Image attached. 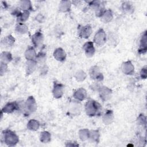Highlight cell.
Listing matches in <instances>:
<instances>
[{
  "label": "cell",
  "instance_id": "cell-20",
  "mask_svg": "<svg viewBox=\"0 0 147 147\" xmlns=\"http://www.w3.org/2000/svg\"><path fill=\"white\" fill-rule=\"evenodd\" d=\"M100 17L104 22L108 23L110 22L113 19V12L110 9L106 10L103 11Z\"/></svg>",
  "mask_w": 147,
  "mask_h": 147
},
{
  "label": "cell",
  "instance_id": "cell-18",
  "mask_svg": "<svg viewBox=\"0 0 147 147\" xmlns=\"http://www.w3.org/2000/svg\"><path fill=\"white\" fill-rule=\"evenodd\" d=\"M114 118V114L113 111L111 110H108L103 115V122L106 124H110L113 120Z\"/></svg>",
  "mask_w": 147,
  "mask_h": 147
},
{
  "label": "cell",
  "instance_id": "cell-26",
  "mask_svg": "<svg viewBox=\"0 0 147 147\" xmlns=\"http://www.w3.org/2000/svg\"><path fill=\"white\" fill-rule=\"evenodd\" d=\"M30 15V12L29 11H23L22 13H20L18 17V23H23L26 21Z\"/></svg>",
  "mask_w": 147,
  "mask_h": 147
},
{
  "label": "cell",
  "instance_id": "cell-31",
  "mask_svg": "<svg viewBox=\"0 0 147 147\" xmlns=\"http://www.w3.org/2000/svg\"><path fill=\"white\" fill-rule=\"evenodd\" d=\"M89 138H91L92 140L97 142L99 138V133L98 132V131L92 130L90 131Z\"/></svg>",
  "mask_w": 147,
  "mask_h": 147
},
{
  "label": "cell",
  "instance_id": "cell-6",
  "mask_svg": "<svg viewBox=\"0 0 147 147\" xmlns=\"http://www.w3.org/2000/svg\"><path fill=\"white\" fill-rule=\"evenodd\" d=\"M90 75L91 79L100 81L103 79L102 74L100 72V69L97 66H93L90 69Z\"/></svg>",
  "mask_w": 147,
  "mask_h": 147
},
{
  "label": "cell",
  "instance_id": "cell-29",
  "mask_svg": "<svg viewBox=\"0 0 147 147\" xmlns=\"http://www.w3.org/2000/svg\"><path fill=\"white\" fill-rule=\"evenodd\" d=\"M75 78L78 82H82L86 79V74L83 71L79 70L76 72Z\"/></svg>",
  "mask_w": 147,
  "mask_h": 147
},
{
  "label": "cell",
  "instance_id": "cell-1",
  "mask_svg": "<svg viewBox=\"0 0 147 147\" xmlns=\"http://www.w3.org/2000/svg\"><path fill=\"white\" fill-rule=\"evenodd\" d=\"M102 106L94 100H88L85 105V110L87 115L90 117L99 115L102 113Z\"/></svg>",
  "mask_w": 147,
  "mask_h": 147
},
{
  "label": "cell",
  "instance_id": "cell-24",
  "mask_svg": "<svg viewBox=\"0 0 147 147\" xmlns=\"http://www.w3.org/2000/svg\"><path fill=\"white\" fill-rule=\"evenodd\" d=\"M15 30L19 34H25L28 31V26L23 23H18L16 26Z\"/></svg>",
  "mask_w": 147,
  "mask_h": 147
},
{
  "label": "cell",
  "instance_id": "cell-5",
  "mask_svg": "<svg viewBox=\"0 0 147 147\" xmlns=\"http://www.w3.org/2000/svg\"><path fill=\"white\" fill-rule=\"evenodd\" d=\"M25 107L27 111L31 113H33L37 110V103L34 98L32 96H29L26 99L25 103Z\"/></svg>",
  "mask_w": 147,
  "mask_h": 147
},
{
  "label": "cell",
  "instance_id": "cell-2",
  "mask_svg": "<svg viewBox=\"0 0 147 147\" xmlns=\"http://www.w3.org/2000/svg\"><path fill=\"white\" fill-rule=\"evenodd\" d=\"M4 142L9 146H13L16 145L19 141L18 136L10 130H6L2 132Z\"/></svg>",
  "mask_w": 147,
  "mask_h": 147
},
{
  "label": "cell",
  "instance_id": "cell-22",
  "mask_svg": "<svg viewBox=\"0 0 147 147\" xmlns=\"http://www.w3.org/2000/svg\"><path fill=\"white\" fill-rule=\"evenodd\" d=\"M20 8L23 11H31L33 10V7L32 3L30 1H21L20 2Z\"/></svg>",
  "mask_w": 147,
  "mask_h": 147
},
{
  "label": "cell",
  "instance_id": "cell-27",
  "mask_svg": "<svg viewBox=\"0 0 147 147\" xmlns=\"http://www.w3.org/2000/svg\"><path fill=\"white\" fill-rule=\"evenodd\" d=\"M79 136L82 141H85L89 138L90 131L87 129H82L79 131Z\"/></svg>",
  "mask_w": 147,
  "mask_h": 147
},
{
  "label": "cell",
  "instance_id": "cell-11",
  "mask_svg": "<svg viewBox=\"0 0 147 147\" xmlns=\"http://www.w3.org/2000/svg\"><path fill=\"white\" fill-rule=\"evenodd\" d=\"M44 40V37L41 32H36L32 36V42L35 47H39L41 45Z\"/></svg>",
  "mask_w": 147,
  "mask_h": 147
},
{
  "label": "cell",
  "instance_id": "cell-35",
  "mask_svg": "<svg viewBox=\"0 0 147 147\" xmlns=\"http://www.w3.org/2000/svg\"><path fill=\"white\" fill-rule=\"evenodd\" d=\"M146 75H147L146 68V67H145L142 68L141 72H140V75L142 79H145L146 78Z\"/></svg>",
  "mask_w": 147,
  "mask_h": 147
},
{
  "label": "cell",
  "instance_id": "cell-14",
  "mask_svg": "<svg viewBox=\"0 0 147 147\" xmlns=\"http://www.w3.org/2000/svg\"><path fill=\"white\" fill-rule=\"evenodd\" d=\"M73 96L78 100L82 101L84 100L87 96V92L85 89L80 88L75 90L73 94Z\"/></svg>",
  "mask_w": 147,
  "mask_h": 147
},
{
  "label": "cell",
  "instance_id": "cell-8",
  "mask_svg": "<svg viewBox=\"0 0 147 147\" xmlns=\"http://www.w3.org/2000/svg\"><path fill=\"white\" fill-rule=\"evenodd\" d=\"M18 108V105L16 102H11L6 103L2 109L1 111L3 113L10 114L13 113Z\"/></svg>",
  "mask_w": 147,
  "mask_h": 147
},
{
  "label": "cell",
  "instance_id": "cell-9",
  "mask_svg": "<svg viewBox=\"0 0 147 147\" xmlns=\"http://www.w3.org/2000/svg\"><path fill=\"white\" fill-rule=\"evenodd\" d=\"M92 33V28L91 27L87 25L81 28H79L78 29V34L79 36L83 38H87L90 37Z\"/></svg>",
  "mask_w": 147,
  "mask_h": 147
},
{
  "label": "cell",
  "instance_id": "cell-15",
  "mask_svg": "<svg viewBox=\"0 0 147 147\" xmlns=\"http://www.w3.org/2000/svg\"><path fill=\"white\" fill-rule=\"evenodd\" d=\"M147 40H146V31L144 32L140 40V47L138 49V52L140 53H145L146 52L147 49Z\"/></svg>",
  "mask_w": 147,
  "mask_h": 147
},
{
  "label": "cell",
  "instance_id": "cell-30",
  "mask_svg": "<svg viewBox=\"0 0 147 147\" xmlns=\"http://www.w3.org/2000/svg\"><path fill=\"white\" fill-rule=\"evenodd\" d=\"M46 59H47L46 54L44 52H40L36 55L35 60L37 61V63H42L45 61Z\"/></svg>",
  "mask_w": 147,
  "mask_h": 147
},
{
  "label": "cell",
  "instance_id": "cell-17",
  "mask_svg": "<svg viewBox=\"0 0 147 147\" xmlns=\"http://www.w3.org/2000/svg\"><path fill=\"white\" fill-rule=\"evenodd\" d=\"M36 52L33 47H29L25 52V57L27 60H35L36 57Z\"/></svg>",
  "mask_w": 147,
  "mask_h": 147
},
{
  "label": "cell",
  "instance_id": "cell-21",
  "mask_svg": "<svg viewBox=\"0 0 147 147\" xmlns=\"http://www.w3.org/2000/svg\"><path fill=\"white\" fill-rule=\"evenodd\" d=\"M14 38L11 35H8L3 38L1 44L4 47H11L14 44Z\"/></svg>",
  "mask_w": 147,
  "mask_h": 147
},
{
  "label": "cell",
  "instance_id": "cell-3",
  "mask_svg": "<svg viewBox=\"0 0 147 147\" xmlns=\"http://www.w3.org/2000/svg\"><path fill=\"white\" fill-rule=\"evenodd\" d=\"M94 42L98 45H103L106 41V34L103 29H99L95 34L93 40Z\"/></svg>",
  "mask_w": 147,
  "mask_h": 147
},
{
  "label": "cell",
  "instance_id": "cell-19",
  "mask_svg": "<svg viewBox=\"0 0 147 147\" xmlns=\"http://www.w3.org/2000/svg\"><path fill=\"white\" fill-rule=\"evenodd\" d=\"M71 5L70 1H61L59 3V10L62 12H67L69 11Z\"/></svg>",
  "mask_w": 147,
  "mask_h": 147
},
{
  "label": "cell",
  "instance_id": "cell-4",
  "mask_svg": "<svg viewBox=\"0 0 147 147\" xmlns=\"http://www.w3.org/2000/svg\"><path fill=\"white\" fill-rule=\"evenodd\" d=\"M64 87L63 84L58 83H55L52 89V94L55 98H60L64 94Z\"/></svg>",
  "mask_w": 147,
  "mask_h": 147
},
{
  "label": "cell",
  "instance_id": "cell-16",
  "mask_svg": "<svg viewBox=\"0 0 147 147\" xmlns=\"http://www.w3.org/2000/svg\"><path fill=\"white\" fill-rule=\"evenodd\" d=\"M37 61L36 60H27L26 67V72L27 75L31 74L36 69L37 67Z\"/></svg>",
  "mask_w": 147,
  "mask_h": 147
},
{
  "label": "cell",
  "instance_id": "cell-25",
  "mask_svg": "<svg viewBox=\"0 0 147 147\" xmlns=\"http://www.w3.org/2000/svg\"><path fill=\"white\" fill-rule=\"evenodd\" d=\"M12 59V55L9 52H3L1 54V61L7 64L9 62L11 61Z\"/></svg>",
  "mask_w": 147,
  "mask_h": 147
},
{
  "label": "cell",
  "instance_id": "cell-33",
  "mask_svg": "<svg viewBox=\"0 0 147 147\" xmlns=\"http://www.w3.org/2000/svg\"><path fill=\"white\" fill-rule=\"evenodd\" d=\"M131 5L128 2H125L122 4V9L123 10L126 11H129L131 10Z\"/></svg>",
  "mask_w": 147,
  "mask_h": 147
},
{
  "label": "cell",
  "instance_id": "cell-28",
  "mask_svg": "<svg viewBox=\"0 0 147 147\" xmlns=\"http://www.w3.org/2000/svg\"><path fill=\"white\" fill-rule=\"evenodd\" d=\"M51 134L47 131H44L41 133L40 134V141L44 143L48 142L51 141Z\"/></svg>",
  "mask_w": 147,
  "mask_h": 147
},
{
  "label": "cell",
  "instance_id": "cell-32",
  "mask_svg": "<svg viewBox=\"0 0 147 147\" xmlns=\"http://www.w3.org/2000/svg\"><path fill=\"white\" fill-rule=\"evenodd\" d=\"M7 70V64L4 62L1 61V67H0V73L1 75L2 76Z\"/></svg>",
  "mask_w": 147,
  "mask_h": 147
},
{
  "label": "cell",
  "instance_id": "cell-13",
  "mask_svg": "<svg viewBox=\"0 0 147 147\" xmlns=\"http://www.w3.org/2000/svg\"><path fill=\"white\" fill-rule=\"evenodd\" d=\"M53 56L56 60L60 62H63L66 59V53L61 48H58L55 50Z\"/></svg>",
  "mask_w": 147,
  "mask_h": 147
},
{
  "label": "cell",
  "instance_id": "cell-12",
  "mask_svg": "<svg viewBox=\"0 0 147 147\" xmlns=\"http://www.w3.org/2000/svg\"><path fill=\"white\" fill-rule=\"evenodd\" d=\"M122 70L126 75H132L134 71V67L130 61H126L122 64Z\"/></svg>",
  "mask_w": 147,
  "mask_h": 147
},
{
  "label": "cell",
  "instance_id": "cell-10",
  "mask_svg": "<svg viewBox=\"0 0 147 147\" xmlns=\"http://www.w3.org/2000/svg\"><path fill=\"white\" fill-rule=\"evenodd\" d=\"M83 49L86 55L88 57H92L95 52V49L94 46V44L91 41L86 42L83 46Z\"/></svg>",
  "mask_w": 147,
  "mask_h": 147
},
{
  "label": "cell",
  "instance_id": "cell-23",
  "mask_svg": "<svg viewBox=\"0 0 147 147\" xmlns=\"http://www.w3.org/2000/svg\"><path fill=\"white\" fill-rule=\"evenodd\" d=\"M40 127V123L36 119H30L27 123V128L32 131H36Z\"/></svg>",
  "mask_w": 147,
  "mask_h": 147
},
{
  "label": "cell",
  "instance_id": "cell-34",
  "mask_svg": "<svg viewBox=\"0 0 147 147\" xmlns=\"http://www.w3.org/2000/svg\"><path fill=\"white\" fill-rule=\"evenodd\" d=\"M137 121L140 125H146V117L143 114H140L138 118Z\"/></svg>",
  "mask_w": 147,
  "mask_h": 147
},
{
  "label": "cell",
  "instance_id": "cell-7",
  "mask_svg": "<svg viewBox=\"0 0 147 147\" xmlns=\"http://www.w3.org/2000/svg\"><path fill=\"white\" fill-rule=\"evenodd\" d=\"M99 95L101 99L103 101H107L111 98L112 91L107 87H102L99 89Z\"/></svg>",
  "mask_w": 147,
  "mask_h": 147
}]
</instances>
